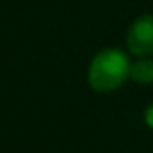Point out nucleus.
Instances as JSON below:
<instances>
[{"label":"nucleus","instance_id":"nucleus-1","mask_svg":"<svg viewBox=\"0 0 153 153\" xmlns=\"http://www.w3.org/2000/svg\"><path fill=\"white\" fill-rule=\"evenodd\" d=\"M130 58L121 49H103L88 68V83L96 92H112L130 78Z\"/></svg>","mask_w":153,"mask_h":153},{"label":"nucleus","instance_id":"nucleus-2","mask_svg":"<svg viewBox=\"0 0 153 153\" xmlns=\"http://www.w3.org/2000/svg\"><path fill=\"white\" fill-rule=\"evenodd\" d=\"M128 51L137 58L153 56V15H140L128 29Z\"/></svg>","mask_w":153,"mask_h":153},{"label":"nucleus","instance_id":"nucleus-3","mask_svg":"<svg viewBox=\"0 0 153 153\" xmlns=\"http://www.w3.org/2000/svg\"><path fill=\"white\" fill-rule=\"evenodd\" d=\"M130 78L135 83H140V85L153 83V59L137 58L130 67Z\"/></svg>","mask_w":153,"mask_h":153},{"label":"nucleus","instance_id":"nucleus-4","mask_svg":"<svg viewBox=\"0 0 153 153\" xmlns=\"http://www.w3.org/2000/svg\"><path fill=\"white\" fill-rule=\"evenodd\" d=\"M144 121L149 128H153V103H149L144 110Z\"/></svg>","mask_w":153,"mask_h":153}]
</instances>
